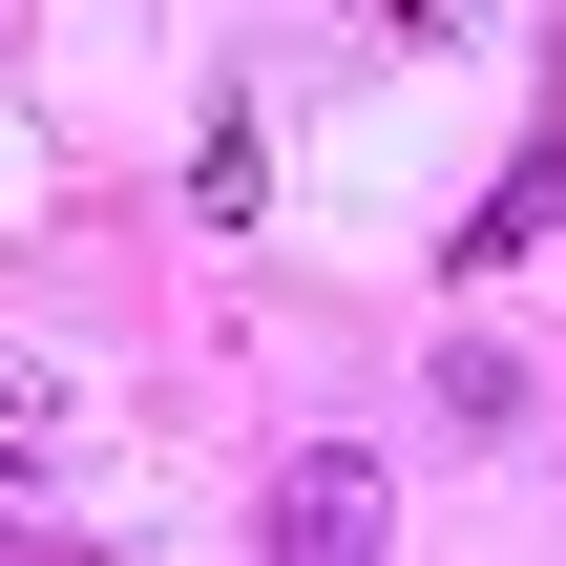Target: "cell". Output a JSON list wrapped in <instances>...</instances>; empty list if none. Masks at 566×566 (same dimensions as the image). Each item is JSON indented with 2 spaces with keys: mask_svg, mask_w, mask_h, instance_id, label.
<instances>
[{
  "mask_svg": "<svg viewBox=\"0 0 566 566\" xmlns=\"http://www.w3.org/2000/svg\"><path fill=\"white\" fill-rule=\"evenodd\" d=\"M378 525H399V504H378V462H294V483H273V546H294V566H357Z\"/></svg>",
  "mask_w": 566,
  "mask_h": 566,
  "instance_id": "cell-1",
  "label": "cell"
},
{
  "mask_svg": "<svg viewBox=\"0 0 566 566\" xmlns=\"http://www.w3.org/2000/svg\"><path fill=\"white\" fill-rule=\"evenodd\" d=\"M0 483H63V378L0 357Z\"/></svg>",
  "mask_w": 566,
  "mask_h": 566,
  "instance_id": "cell-2",
  "label": "cell"
},
{
  "mask_svg": "<svg viewBox=\"0 0 566 566\" xmlns=\"http://www.w3.org/2000/svg\"><path fill=\"white\" fill-rule=\"evenodd\" d=\"M252 189H273V147H252V126H210V147H189V210H210V231H252Z\"/></svg>",
  "mask_w": 566,
  "mask_h": 566,
  "instance_id": "cell-3",
  "label": "cell"
},
{
  "mask_svg": "<svg viewBox=\"0 0 566 566\" xmlns=\"http://www.w3.org/2000/svg\"><path fill=\"white\" fill-rule=\"evenodd\" d=\"M378 42H483V0H357Z\"/></svg>",
  "mask_w": 566,
  "mask_h": 566,
  "instance_id": "cell-4",
  "label": "cell"
},
{
  "mask_svg": "<svg viewBox=\"0 0 566 566\" xmlns=\"http://www.w3.org/2000/svg\"><path fill=\"white\" fill-rule=\"evenodd\" d=\"M0 42H21V0H0Z\"/></svg>",
  "mask_w": 566,
  "mask_h": 566,
  "instance_id": "cell-5",
  "label": "cell"
}]
</instances>
